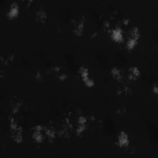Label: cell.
Masks as SVG:
<instances>
[{"mask_svg": "<svg viewBox=\"0 0 158 158\" xmlns=\"http://www.w3.org/2000/svg\"><path fill=\"white\" fill-rule=\"evenodd\" d=\"M140 36V33L139 29L138 27H133L132 28V30L130 32V37L129 38H132L138 41Z\"/></svg>", "mask_w": 158, "mask_h": 158, "instance_id": "obj_7", "label": "cell"}, {"mask_svg": "<svg viewBox=\"0 0 158 158\" xmlns=\"http://www.w3.org/2000/svg\"><path fill=\"white\" fill-rule=\"evenodd\" d=\"M153 92L155 93V94H157L158 93V87L157 86V85H155L154 86H153Z\"/></svg>", "mask_w": 158, "mask_h": 158, "instance_id": "obj_14", "label": "cell"}, {"mask_svg": "<svg viewBox=\"0 0 158 158\" xmlns=\"http://www.w3.org/2000/svg\"><path fill=\"white\" fill-rule=\"evenodd\" d=\"M86 124H77V128H76V132L79 135L82 133L86 128Z\"/></svg>", "mask_w": 158, "mask_h": 158, "instance_id": "obj_12", "label": "cell"}, {"mask_svg": "<svg viewBox=\"0 0 158 158\" xmlns=\"http://www.w3.org/2000/svg\"><path fill=\"white\" fill-rule=\"evenodd\" d=\"M118 144L120 148H126L129 145V139L128 135L124 132H121L118 136Z\"/></svg>", "mask_w": 158, "mask_h": 158, "instance_id": "obj_3", "label": "cell"}, {"mask_svg": "<svg viewBox=\"0 0 158 158\" xmlns=\"http://www.w3.org/2000/svg\"><path fill=\"white\" fill-rule=\"evenodd\" d=\"M79 73L81 75V77L83 81H85L86 80H87L89 78H90L89 77V72L88 69H86L85 67H81L79 69Z\"/></svg>", "mask_w": 158, "mask_h": 158, "instance_id": "obj_8", "label": "cell"}, {"mask_svg": "<svg viewBox=\"0 0 158 158\" xmlns=\"http://www.w3.org/2000/svg\"><path fill=\"white\" fill-rule=\"evenodd\" d=\"M37 20L39 22H44L46 19V14L44 10H40L37 13Z\"/></svg>", "mask_w": 158, "mask_h": 158, "instance_id": "obj_9", "label": "cell"}, {"mask_svg": "<svg viewBox=\"0 0 158 158\" xmlns=\"http://www.w3.org/2000/svg\"><path fill=\"white\" fill-rule=\"evenodd\" d=\"M84 30V22L83 21H80L78 22L77 26H75L74 29V33L77 35H81L83 33Z\"/></svg>", "mask_w": 158, "mask_h": 158, "instance_id": "obj_6", "label": "cell"}, {"mask_svg": "<svg viewBox=\"0 0 158 158\" xmlns=\"http://www.w3.org/2000/svg\"><path fill=\"white\" fill-rule=\"evenodd\" d=\"M43 127L40 125H37L34 128L33 133V138L37 143H42L45 138V136L42 133Z\"/></svg>", "mask_w": 158, "mask_h": 158, "instance_id": "obj_1", "label": "cell"}, {"mask_svg": "<svg viewBox=\"0 0 158 158\" xmlns=\"http://www.w3.org/2000/svg\"><path fill=\"white\" fill-rule=\"evenodd\" d=\"M137 43H138V41L130 38H128V39L127 40V43H126V46L127 49L130 50H133L135 47V46L137 45Z\"/></svg>", "mask_w": 158, "mask_h": 158, "instance_id": "obj_11", "label": "cell"}, {"mask_svg": "<svg viewBox=\"0 0 158 158\" xmlns=\"http://www.w3.org/2000/svg\"><path fill=\"white\" fill-rule=\"evenodd\" d=\"M84 83L85 84V85L88 86L89 87H91L93 86H94L95 85V83H94V81H93L90 78H89L87 80H86L85 81H84Z\"/></svg>", "mask_w": 158, "mask_h": 158, "instance_id": "obj_13", "label": "cell"}, {"mask_svg": "<svg viewBox=\"0 0 158 158\" xmlns=\"http://www.w3.org/2000/svg\"><path fill=\"white\" fill-rule=\"evenodd\" d=\"M19 14V6L15 2L13 3L10 6V9L8 13V17L9 19H14Z\"/></svg>", "mask_w": 158, "mask_h": 158, "instance_id": "obj_4", "label": "cell"}, {"mask_svg": "<svg viewBox=\"0 0 158 158\" xmlns=\"http://www.w3.org/2000/svg\"><path fill=\"white\" fill-rule=\"evenodd\" d=\"M111 74H112V75H113V77L118 81H121L122 80L123 77L119 69H116V68L113 69L112 71H111Z\"/></svg>", "mask_w": 158, "mask_h": 158, "instance_id": "obj_10", "label": "cell"}, {"mask_svg": "<svg viewBox=\"0 0 158 158\" xmlns=\"http://www.w3.org/2000/svg\"><path fill=\"white\" fill-rule=\"evenodd\" d=\"M140 76V72L137 67H132L128 70V78L132 80H137Z\"/></svg>", "mask_w": 158, "mask_h": 158, "instance_id": "obj_5", "label": "cell"}, {"mask_svg": "<svg viewBox=\"0 0 158 158\" xmlns=\"http://www.w3.org/2000/svg\"><path fill=\"white\" fill-rule=\"evenodd\" d=\"M111 37L115 42L120 43L124 40L122 29L119 27H116L111 32Z\"/></svg>", "mask_w": 158, "mask_h": 158, "instance_id": "obj_2", "label": "cell"}]
</instances>
